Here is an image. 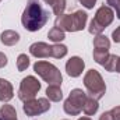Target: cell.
Returning a JSON list of instances; mask_svg holds the SVG:
<instances>
[{"instance_id": "6da1fadb", "label": "cell", "mask_w": 120, "mask_h": 120, "mask_svg": "<svg viewBox=\"0 0 120 120\" xmlns=\"http://www.w3.org/2000/svg\"><path fill=\"white\" fill-rule=\"evenodd\" d=\"M49 20V13L42 7V4L38 0H28L27 7L21 15V24L22 27L30 32L39 31L42 27L46 25Z\"/></svg>"}, {"instance_id": "7a4b0ae2", "label": "cell", "mask_w": 120, "mask_h": 120, "mask_svg": "<svg viewBox=\"0 0 120 120\" xmlns=\"http://www.w3.org/2000/svg\"><path fill=\"white\" fill-rule=\"evenodd\" d=\"M87 20H88V14L82 10H78L73 14H61L59 17H56L55 21V27H57L64 32H77V31H82L87 25Z\"/></svg>"}, {"instance_id": "3957f363", "label": "cell", "mask_w": 120, "mask_h": 120, "mask_svg": "<svg viewBox=\"0 0 120 120\" xmlns=\"http://www.w3.org/2000/svg\"><path fill=\"white\" fill-rule=\"evenodd\" d=\"M115 18V11L109 7V6H101L98 10H96V14L94 17V20L90 22V27H88V31L92 35H101L105 28H108L112 21Z\"/></svg>"}, {"instance_id": "277c9868", "label": "cell", "mask_w": 120, "mask_h": 120, "mask_svg": "<svg viewBox=\"0 0 120 120\" xmlns=\"http://www.w3.org/2000/svg\"><path fill=\"white\" fill-rule=\"evenodd\" d=\"M84 85L88 91V96L96 99V101L103 98V95L106 92V85H105L102 75L99 74V71H96L94 68L88 70L87 74L84 75Z\"/></svg>"}, {"instance_id": "5b68a950", "label": "cell", "mask_w": 120, "mask_h": 120, "mask_svg": "<svg viewBox=\"0 0 120 120\" xmlns=\"http://www.w3.org/2000/svg\"><path fill=\"white\" fill-rule=\"evenodd\" d=\"M34 71L49 85H60L63 81V77H61L59 68L49 61H45V60L36 61L34 64Z\"/></svg>"}, {"instance_id": "8992f818", "label": "cell", "mask_w": 120, "mask_h": 120, "mask_svg": "<svg viewBox=\"0 0 120 120\" xmlns=\"http://www.w3.org/2000/svg\"><path fill=\"white\" fill-rule=\"evenodd\" d=\"M87 101V94L80 88H75L70 92L68 98L64 101V112L70 116H77L82 112V106Z\"/></svg>"}, {"instance_id": "52a82bcc", "label": "cell", "mask_w": 120, "mask_h": 120, "mask_svg": "<svg viewBox=\"0 0 120 120\" xmlns=\"http://www.w3.org/2000/svg\"><path fill=\"white\" fill-rule=\"evenodd\" d=\"M41 90V82L34 77V75H27L25 78H22L21 84H20V90H18V98L22 102H27L31 99H35L36 94Z\"/></svg>"}, {"instance_id": "ba28073f", "label": "cell", "mask_w": 120, "mask_h": 120, "mask_svg": "<svg viewBox=\"0 0 120 120\" xmlns=\"http://www.w3.org/2000/svg\"><path fill=\"white\" fill-rule=\"evenodd\" d=\"M50 109V102L48 98H38V99H31L24 102L22 110L27 116H38Z\"/></svg>"}, {"instance_id": "9c48e42d", "label": "cell", "mask_w": 120, "mask_h": 120, "mask_svg": "<svg viewBox=\"0 0 120 120\" xmlns=\"http://www.w3.org/2000/svg\"><path fill=\"white\" fill-rule=\"evenodd\" d=\"M84 67H85L84 60L81 59V57H78V56H73L71 59L67 60V63H66V71L73 78L80 77L82 74V71H84Z\"/></svg>"}, {"instance_id": "30bf717a", "label": "cell", "mask_w": 120, "mask_h": 120, "mask_svg": "<svg viewBox=\"0 0 120 120\" xmlns=\"http://www.w3.org/2000/svg\"><path fill=\"white\" fill-rule=\"evenodd\" d=\"M30 53L36 59L52 57V46H49L45 42H35L30 46Z\"/></svg>"}, {"instance_id": "8fae6325", "label": "cell", "mask_w": 120, "mask_h": 120, "mask_svg": "<svg viewBox=\"0 0 120 120\" xmlns=\"http://www.w3.org/2000/svg\"><path fill=\"white\" fill-rule=\"evenodd\" d=\"M13 96H14L13 85L7 80L0 78V102H8L13 99Z\"/></svg>"}, {"instance_id": "7c38bea8", "label": "cell", "mask_w": 120, "mask_h": 120, "mask_svg": "<svg viewBox=\"0 0 120 120\" xmlns=\"http://www.w3.org/2000/svg\"><path fill=\"white\" fill-rule=\"evenodd\" d=\"M0 41L6 46H14L20 41V34L15 32V31H11V30L3 31L1 35H0Z\"/></svg>"}, {"instance_id": "4fadbf2b", "label": "cell", "mask_w": 120, "mask_h": 120, "mask_svg": "<svg viewBox=\"0 0 120 120\" xmlns=\"http://www.w3.org/2000/svg\"><path fill=\"white\" fill-rule=\"evenodd\" d=\"M46 96L52 102H60L63 99V92L60 85H49L46 88Z\"/></svg>"}, {"instance_id": "5bb4252c", "label": "cell", "mask_w": 120, "mask_h": 120, "mask_svg": "<svg viewBox=\"0 0 120 120\" xmlns=\"http://www.w3.org/2000/svg\"><path fill=\"white\" fill-rule=\"evenodd\" d=\"M98 109H99L98 101L94 99V98H91V96H87V101H85V103L82 106V112L87 116H92V115H95L98 112Z\"/></svg>"}, {"instance_id": "9a60e30c", "label": "cell", "mask_w": 120, "mask_h": 120, "mask_svg": "<svg viewBox=\"0 0 120 120\" xmlns=\"http://www.w3.org/2000/svg\"><path fill=\"white\" fill-rule=\"evenodd\" d=\"M46 4H49L52 7V11L55 15H61L66 10V0H48Z\"/></svg>"}, {"instance_id": "2e32d148", "label": "cell", "mask_w": 120, "mask_h": 120, "mask_svg": "<svg viewBox=\"0 0 120 120\" xmlns=\"http://www.w3.org/2000/svg\"><path fill=\"white\" fill-rule=\"evenodd\" d=\"M94 48L95 49H103V50H109L110 49V41L108 36L105 35H96L94 39Z\"/></svg>"}, {"instance_id": "e0dca14e", "label": "cell", "mask_w": 120, "mask_h": 120, "mask_svg": "<svg viewBox=\"0 0 120 120\" xmlns=\"http://www.w3.org/2000/svg\"><path fill=\"white\" fill-rule=\"evenodd\" d=\"M0 116L4 120H17V112L11 105H3L0 108Z\"/></svg>"}, {"instance_id": "ac0fdd59", "label": "cell", "mask_w": 120, "mask_h": 120, "mask_svg": "<svg viewBox=\"0 0 120 120\" xmlns=\"http://www.w3.org/2000/svg\"><path fill=\"white\" fill-rule=\"evenodd\" d=\"M48 38H49V41H52V42H55V43H60L64 38H66V34H64V31L57 28V27H53L52 30L48 32Z\"/></svg>"}, {"instance_id": "d6986e66", "label": "cell", "mask_w": 120, "mask_h": 120, "mask_svg": "<svg viewBox=\"0 0 120 120\" xmlns=\"http://www.w3.org/2000/svg\"><path fill=\"white\" fill-rule=\"evenodd\" d=\"M67 55V46L61 43H55L52 45V57L55 59H63Z\"/></svg>"}, {"instance_id": "ffe728a7", "label": "cell", "mask_w": 120, "mask_h": 120, "mask_svg": "<svg viewBox=\"0 0 120 120\" xmlns=\"http://www.w3.org/2000/svg\"><path fill=\"white\" fill-rule=\"evenodd\" d=\"M109 50H103V49H94V60L98 63V64H101V66H103L105 64V61L108 60L109 57Z\"/></svg>"}, {"instance_id": "44dd1931", "label": "cell", "mask_w": 120, "mask_h": 120, "mask_svg": "<svg viewBox=\"0 0 120 120\" xmlns=\"http://www.w3.org/2000/svg\"><path fill=\"white\" fill-rule=\"evenodd\" d=\"M117 61H119V56H116V55H109L108 60H106L105 64H103L105 70H108V71H110V73H115V71H116V67H117Z\"/></svg>"}, {"instance_id": "7402d4cb", "label": "cell", "mask_w": 120, "mask_h": 120, "mask_svg": "<svg viewBox=\"0 0 120 120\" xmlns=\"http://www.w3.org/2000/svg\"><path fill=\"white\" fill-rule=\"evenodd\" d=\"M30 66V57L25 55V53H21L18 57H17V68L18 71H25Z\"/></svg>"}, {"instance_id": "603a6c76", "label": "cell", "mask_w": 120, "mask_h": 120, "mask_svg": "<svg viewBox=\"0 0 120 120\" xmlns=\"http://www.w3.org/2000/svg\"><path fill=\"white\" fill-rule=\"evenodd\" d=\"M106 4L113 11H116V17L120 20V0H106Z\"/></svg>"}, {"instance_id": "cb8c5ba5", "label": "cell", "mask_w": 120, "mask_h": 120, "mask_svg": "<svg viewBox=\"0 0 120 120\" xmlns=\"http://www.w3.org/2000/svg\"><path fill=\"white\" fill-rule=\"evenodd\" d=\"M85 8H88V10H91V8H94V6H95V3H96V0H78Z\"/></svg>"}, {"instance_id": "d4e9b609", "label": "cell", "mask_w": 120, "mask_h": 120, "mask_svg": "<svg viewBox=\"0 0 120 120\" xmlns=\"http://www.w3.org/2000/svg\"><path fill=\"white\" fill-rule=\"evenodd\" d=\"M110 113L113 116V120H120V106H115L110 110Z\"/></svg>"}, {"instance_id": "484cf974", "label": "cell", "mask_w": 120, "mask_h": 120, "mask_svg": "<svg viewBox=\"0 0 120 120\" xmlns=\"http://www.w3.org/2000/svg\"><path fill=\"white\" fill-rule=\"evenodd\" d=\"M112 38L116 43H120V27H117L116 30L112 32Z\"/></svg>"}, {"instance_id": "4316f807", "label": "cell", "mask_w": 120, "mask_h": 120, "mask_svg": "<svg viewBox=\"0 0 120 120\" xmlns=\"http://www.w3.org/2000/svg\"><path fill=\"white\" fill-rule=\"evenodd\" d=\"M99 120H113V116H112L110 110H109V112L102 113V115H101V117H99Z\"/></svg>"}, {"instance_id": "83f0119b", "label": "cell", "mask_w": 120, "mask_h": 120, "mask_svg": "<svg viewBox=\"0 0 120 120\" xmlns=\"http://www.w3.org/2000/svg\"><path fill=\"white\" fill-rule=\"evenodd\" d=\"M4 66H7V57H6L4 53L0 52V68H3Z\"/></svg>"}, {"instance_id": "f1b7e54d", "label": "cell", "mask_w": 120, "mask_h": 120, "mask_svg": "<svg viewBox=\"0 0 120 120\" xmlns=\"http://www.w3.org/2000/svg\"><path fill=\"white\" fill-rule=\"evenodd\" d=\"M116 73H120V57H119V61H117V67H116Z\"/></svg>"}, {"instance_id": "f546056e", "label": "cell", "mask_w": 120, "mask_h": 120, "mask_svg": "<svg viewBox=\"0 0 120 120\" xmlns=\"http://www.w3.org/2000/svg\"><path fill=\"white\" fill-rule=\"evenodd\" d=\"M78 120H91V119H90V117H85V116H84V117H80Z\"/></svg>"}, {"instance_id": "4dcf8cb0", "label": "cell", "mask_w": 120, "mask_h": 120, "mask_svg": "<svg viewBox=\"0 0 120 120\" xmlns=\"http://www.w3.org/2000/svg\"><path fill=\"white\" fill-rule=\"evenodd\" d=\"M0 120H4V119H3V117H1V116H0Z\"/></svg>"}, {"instance_id": "1f68e13d", "label": "cell", "mask_w": 120, "mask_h": 120, "mask_svg": "<svg viewBox=\"0 0 120 120\" xmlns=\"http://www.w3.org/2000/svg\"><path fill=\"white\" fill-rule=\"evenodd\" d=\"M46 1H48V0H45V3H46Z\"/></svg>"}, {"instance_id": "d6a6232c", "label": "cell", "mask_w": 120, "mask_h": 120, "mask_svg": "<svg viewBox=\"0 0 120 120\" xmlns=\"http://www.w3.org/2000/svg\"><path fill=\"white\" fill-rule=\"evenodd\" d=\"M0 1H1V0H0Z\"/></svg>"}]
</instances>
